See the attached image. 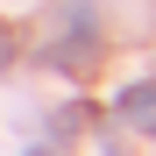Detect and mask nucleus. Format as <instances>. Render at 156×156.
Masks as SVG:
<instances>
[{"instance_id": "nucleus-3", "label": "nucleus", "mask_w": 156, "mask_h": 156, "mask_svg": "<svg viewBox=\"0 0 156 156\" xmlns=\"http://www.w3.org/2000/svg\"><path fill=\"white\" fill-rule=\"evenodd\" d=\"M29 156H57V149H29Z\"/></svg>"}, {"instance_id": "nucleus-1", "label": "nucleus", "mask_w": 156, "mask_h": 156, "mask_svg": "<svg viewBox=\"0 0 156 156\" xmlns=\"http://www.w3.org/2000/svg\"><path fill=\"white\" fill-rule=\"evenodd\" d=\"M121 114L142 128V135H156V85H128L121 92Z\"/></svg>"}, {"instance_id": "nucleus-2", "label": "nucleus", "mask_w": 156, "mask_h": 156, "mask_svg": "<svg viewBox=\"0 0 156 156\" xmlns=\"http://www.w3.org/2000/svg\"><path fill=\"white\" fill-rule=\"evenodd\" d=\"M7 64H14V36L0 29V71H7Z\"/></svg>"}]
</instances>
